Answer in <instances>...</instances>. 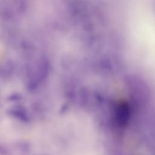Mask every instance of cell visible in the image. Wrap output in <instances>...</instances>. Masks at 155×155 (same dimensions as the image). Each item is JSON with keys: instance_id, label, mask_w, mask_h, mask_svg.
I'll use <instances>...</instances> for the list:
<instances>
[{"instance_id": "1", "label": "cell", "mask_w": 155, "mask_h": 155, "mask_svg": "<svg viewBox=\"0 0 155 155\" xmlns=\"http://www.w3.org/2000/svg\"><path fill=\"white\" fill-rule=\"evenodd\" d=\"M0 153H1L2 155H8V151L2 146H0Z\"/></svg>"}]
</instances>
